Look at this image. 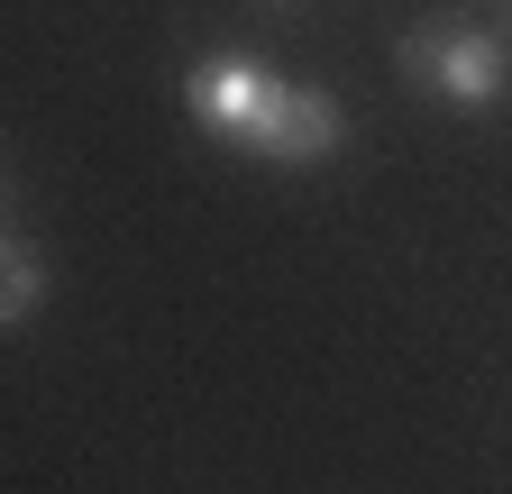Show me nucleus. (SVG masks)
<instances>
[{"mask_svg": "<svg viewBox=\"0 0 512 494\" xmlns=\"http://www.w3.org/2000/svg\"><path fill=\"white\" fill-rule=\"evenodd\" d=\"M183 110H192V129L229 138L256 165H330L348 147L339 101L320 92V83L266 74L256 55H202V65L183 74Z\"/></svg>", "mask_w": 512, "mask_h": 494, "instance_id": "nucleus-1", "label": "nucleus"}, {"mask_svg": "<svg viewBox=\"0 0 512 494\" xmlns=\"http://www.w3.org/2000/svg\"><path fill=\"white\" fill-rule=\"evenodd\" d=\"M403 83H421L448 110H494L503 83H512V46L476 19H421L403 37Z\"/></svg>", "mask_w": 512, "mask_h": 494, "instance_id": "nucleus-2", "label": "nucleus"}, {"mask_svg": "<svg viewBox=\"0 0 512 494\" xmlns=\"http://www.w3.org/2000/svg\"><path fill=\"white\" fill-rule=\"evenodd\" d=\"M37 302H46V257H37L28 238H10V229H0V330L37 321Z\"/></svg>", "mask_w": 512, "mask_h": 494, "instance_id": "nucleus-3", "label": "nucleus"}, {"mask_svg": "<svg viewBox=\"0 0 512 494\" xmlns=\"http://www.w3.org/2000/svg\"><path fill=\"white\" fill-rule=\"evenodd\" d=\"M266 10H293V0H266Z\"/></svg>", "mask_w": 512, "mask_h": 494, "instance_id": "nucleus-4", "label": "nucleus"}]
</instances>
